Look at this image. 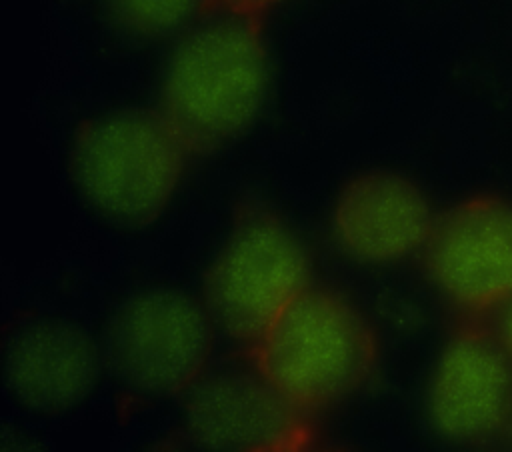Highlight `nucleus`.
Masks as SVG:
<instances>
[{
  "label": "nucleus",
  "instance_id": "obj_2",
  "mask_svg": "<svg viewBox=\"0 0 512 452\" xmlns=\"http://www.w3.org/2000/svg\"><path fill=\"white\" fill-rule=\"evenodd\" d=\"M190 154L160 110L120 108L78 126L66 170L76 198L96 220L136 232L166 212Z\"/></svg>",
  "mask_w": 512,
  "mask_h": 452
},
{
  "label": "nucleus",
  "instance_id": "obj_5",
  "mask_svg": "<svg viewBox=\"0 0 512 452\" xmlns=\"http://www.w3.org/2000/svg\"><path fill=\"white\" fill-rule=\"evenodd\" d=\"M214 328L204 302L174 286H148L128 294L108 318L106 364L136 396H180L204 376Z\"/></svg>",
  "mask_w": 512,
  "mask_h": 452
},
{
  "label": "nucleus",
  "instance_id": "obj_6",
  "mask_svg": "<svg viewBox=\"0 0 512 452\" xmlns=\"http://www.w3.org/2000/svg\"><path fill=\"white\" fill-rule=\"evenodd\" d=\"M104 364V348L76 320L30 316L6 334L4 390L14 406L32 416H68L96 394Z\"/></svg>",
  "mask_w": 512,
  "mask_h": 452
},
{
  "label": "nucleus",
  "instance_id": "obj_11",
  "mask_svg": "<svg viewBox=\"0 0 512 452\" xmlns=\"http://www.w3.org/2000/svg\"><path fill=\"white\" fill-rule=\"evenodd\" d=\"M210 0H104L112 24L140 40H158L188 30Z\"/></svg>",
  "mask_w": 512,
  "mask_h": 452
},
{
  "label": "nucleus",
  "instance_id": "obj_3",
  "mask_svg": "<svg viewBox=\"0 0 512 452\" xmlns=\"http://www.w3.org/2000/svg\"><path fill=\"white\" fill-rule=\"evenodd\" d=\"M254 368L306 414L356 394L378 364L376 334L338 290L308 286L250 348Z\"/></svg>",
  "mask_w": 512,
  "mask_h": 452
},
{
  "label": "nucleus",
  "instance_id": "obj_8",
  "mask_svg": "<svg viewBox=\"0 0 512 452\" xmlns=\"http://www.w3.org/2000/svg\"><path fill=\"white\" fill-rule=\"evenodd\" d=\"M436 216L408 176L370 168L336 194L328 230L338 252L360 266H388L424 250Z\"/></svg>",
  "mask_w": 512,
  "mask_h": 452
},
{
  "label": "nucleus",
  "instance_id": "obj_12",
  "mask_svg": "<svg viewBox=\"0 0 512 452\" xmlns=\"http://www.w3.org/2000/svg\"><path fill=\"white\" fill-rule=\"evenodd\" d=\"M224 12L232 14H242V16H252L256 18L258 14L270 10L272 6L284 2V0H210Z\"/></svg>",
  "mask_w": 512,
  "mask_h": 452
},
{
  "label": "nucleus",
  "instance_id": "obj_13",
  "mask_svg": "<svg viewBox=\"0 0 512 452\" xmlns=\"http://www.w3.org/2000/svg\"><path fill=\"white\" fill-rule=\"evenodd\" d=\"M496 336L506 350V354L512 358V298L506 300L498 310V326Z\"/></svg>",
  "mask_w": 512,
  "mask_h": 452
},
{
  "label": "nucleus",
  "instance_id": "obj_4",
  "mask_svg": "<svg viewBox=\"0 0 512 452\" xmlns=\"http://www.w3.org/2000/svg\"><path fill=\"white\" fill-rule=\"evenodd\" d=\"M312 262L300 234L272 212L234 224L204 278V304L218 330L254 346L312 284Z\"/></svg>",
  "mask_w": 512,
  "mask_h": 452
},
{
  "label": "nucleus",
  "instance_id": "obj_9",
  "mask_svg": "<svg viewBox=\"0 0 512 452\" xmlns=\"http://www.w3.org/2000/svg\"><path fill=\"white\" fill-rule=\"evenodd\" d=\"M306 416L258 370L218 372L186 392L182 426L190 442L208 450H288L306 444Z\"/></svg>",
  "mask_w": 512,
  "mask_h": 452
},
{
  "label": "nucleus",
  "instance_id": "obj_10",
  "mask_svg": "<svg viewBox=\"0 0 512 452\" xmlns=\"http://www.w3.org/2000/svg\"><path fill=\"white\" fill-rule=\"evenodd\" d=\"M496 334L462 326L438 356L426 390V418L450 442L494 436L512 408V370Z\"/></svg>",
  "mask_w": 512,
  "mask_h": 452
},
{
  "label": "nucleus",
  "instance_id": "obj_7",
  "mask_svg": "<svg viewBox=\"0 0 512 452\" xmlns=\"http://www.w3.org/2000/svg\"><path fill=\"white\" fill-rule=\"evenodd\" d=\"M434 288L466 312L500 308L512 298V204L478 196L434 220L424 246Z\"/></svg>",
  "mask_w": 512,
  "mask_h": 452
},
{
  "label": "nucleus",
  "instance_id": "obj_1",
  "mask_svg": "<svg viewBox=\"0 0 512 452\" xmlns=\"http://www.w3.org/2000/svg\"><path fill=\"white\" fill-rule=\"evenodd\" d=\"M270 92V54L256 18L224 12L192 24L168 52L158 110L190 152L240 138Z\"/></svg>",
  "mask_w": 512,
  "mask_h": 452
}]
</instances>
